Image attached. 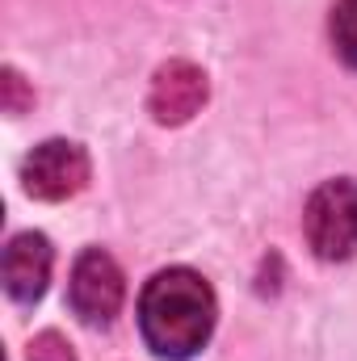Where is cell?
<instances>
[{"instance_id":"obj_8","label":"cell","mask_w":357,"mask_h":361,"mask_svg":"<svg viewBox=\"0 0 357 361\" xmlns=\"http://www.w3.org/2000/svg\"><path fill=\"white\" fill-rule=\"evenodd\" d=\"M25 361H76V353H72V345H68L59 332H42V336L30 341Z\"/></svg>"},{"instance_id":"obj_5","label":"cell","mask_w":357,"mask_h":361,"mask_svg":"<svg viewBox=\"0 0 357 361\" xmlns=\"http://www.w3.org/2000/svg\"><path fill=\"white\" fill-rule=\"evenodd\" d=\"M206 92H210L206 72L193 68V63H185V59H173V63H164L156 72L152 92H147V109H152L156 122L181 126V122H189L206 105Z\"/></svg>"},{"instance_id":"obj_9","label":"cell","mask_w":357,"mask_h":361,"mask_svg":"<svg viewBox=\"0 0 357 361\" xmlns=\"http://www.w3.org/2000/svg\"><path fill=\"white\" fill-rule=\"evenodd\" d=\"M4 89H8V97H4L8 114H21V109H25V89H21V76H17L13 68L4 72Z\"/></svg>"},{"instance_id":"obj_6","label":"cell","mask_w":357,"mask_h":361,"mask_svg":"<svg viewBox=\"0 0 357 361\" xmlns=\"http://www.w3.org/2000/svg\"><path fill=\"white\" fill-rule=\"evenodd\" d=\"M51 265H55V252H51L47 235H38V231L13 235L8 248H4V290H8V298L38 302L47 281H51Z\"/></svg>"},{"instance_id":"obj_3","label":"cell","mask_w":357,"mask_h":361,"mask_svg":"<svg viewBox=\"0 0 357 361\" xmlns=\"http://www.w3.org/2000/svg\"><path fill=\"white\" fill-rule=\"evenodd\" d=\"M85 180H89V156L80 143H68V139H47L21 164V185L38 202H63L80 193Z\"/></svg>"},{"instance_id":"obj_1","label":"cell","mask_w":357,"mask_h":361,"mask_svg":"<svg viewBox=\"0 0 357 361\" xmlns=\"http://www.w3.org/2000/svg\"><path fill=\"white\" fill-rule=\"evenodd\" d=\"M139 328L156 357H193L214 332V290L193 269L156 273L139 298Z\"/></svg>"},{"instance_id":"obj_2","label":"cell","mask_w":357,"mask_h":361,"mask_svg":"<svg viewBox=\"0 0 357 361\" xmlns=\"http://www.w3.org/2000/svg\"><path fill=\"white\" fill-rule=\"evenodd\" d=\"M307 244L320 261H349L357 252V180L337 177L324 180L303 210Z\"/></svg>"},{"instance_id":"obj_7","label":"cell","mask_w":357,"mask_h":361,"mask_svg":"<svg viewBox=\"0 0 357 361\" xmlns=\"http://www.w3.org/2000/svg\"><path fill=\"white\" fill-rule=\"evenodd\" d=\"M332 47L349 68H357V0H337V8H332Z\"/></svg>"},{"instance_id":"obj_4","label":"cell","mask_w":357,"mask_h":361,"mask_svg":"<svg viewBox=\"0 0 357 361\" xmlns=\"http://www.w3.org/2000/svg\"><path fill=\"white\" fill-rule=\"evenodd\" d=\"M122 294H126L122 269H118V261L109 252L89 248V252L76 257L72 281H68V302H72V311L85 324H92V328L97 324H109L118 315V307H122Z\"/></svg>"}]
</instances>
